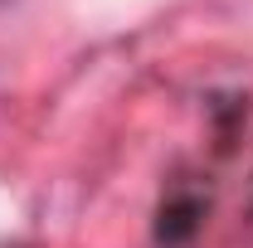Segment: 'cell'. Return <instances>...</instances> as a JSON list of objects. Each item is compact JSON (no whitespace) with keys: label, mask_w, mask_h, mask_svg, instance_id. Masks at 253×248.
<instances>
[{"label":"cell","mask_w":253,"mask_h":248,"mask_svg":"<svg viewBox=\"0 0 253 248\" xmlns=\"http://www.w3.org/2000/svg\"><path fill=\"white\" fill-rule=\"evenodd\" d=\"M200 219H205V205H200L195 195H175V200H166L161 214H156V244H166V248L190 244V239L200 234Z\"/></svg>","instance_id":"6da1fadb"}]
</instances>
